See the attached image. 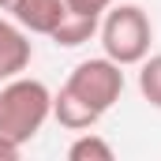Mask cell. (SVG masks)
I'll return each mask as SVG.
<instances>
[{"instance_id":"3957f363","label":"cell","mask_w":161,"mask_h":161,"mask_svg":"<svg viewBox=\"0 0 161 161\" xmlns=\"http://www.w3.org/2000/svg\"><path fill=\"white\" fill-rule=\"evenodd\" d=\"M75 97H82L90 109H97L101 116L120 101L124 94V71L116 60H109V56H97V60H82L79 68L68 75L64 82Z\"/></svg>"},{"instance_id":"ba28073f","label":"cell","mask_w":161,"mask_h":161,"mask_svg":"<svg viewBox=\"0 0 161 161\" xmlns=\"http://www.w3.org/2000/svg\"><path fill=\"white\" fill-rule=\"evenodd\" d=\"M68 158L71 161H113V146L94 131H79V139L68 146Z\"/></svg>"},{"instance_id":"7c38bea8","label":"cell","mask_w":161,"mask_h":161,"mask_svg":"<svg viewBox=\"0 0 161 161\" xmlns=\"http://www.w3.org/2000/svg\"><path fill=\"white\" fill-rule=\"evenodd\" d=\"M8 4H11V0H0V8H8Z\"/></svg>"},{"instance_id":"4fadbf2b","label":"cell","mask_w":161,"mask_h":161,"mask_svg":"<svg viewBox=\"0 0 161 161\" xmlns=\"http://www.w3.org/2000/svg\"><path fill=\"white\" fill-rule=\"evenodd\" d=\"M0 82H4V75H0Z\"/></svg>"},{"instance_id":"7a4b0ae2","label":"cell","mask_w":161,"mask_h":161,"mask_svg":"<svg viewBox=\"0 0 161 161\" xmlns=\"http://www.w3.org/2000/svg\"><path fill=\"white\" fill-rule=\"evenodd\" d=\"M97 34H101V49L109 60H116L120 68L127 64H142L150 56V41H154V26H150V15L139 8V4H116L101 15L97 23Z\"/></svg>"},{"instance_id":"6da1fadb","label":"cell","mask_w":161,"mask_h":161,"mask_svg":"<svg viewBox=\"0 0 161 161\" xmlns=\"http://www.w3.org/2000/svg\"><path fill=\"white\" fill-rule=\"evenodd\" d=\"M49 116H53V90L41 79L11 75L0 86V135L26 146L45 127Z\"/></svg>"},{"instance_id":"8fae6325","label":"cell","mask_w":161,"mask_h":161,"mask_svg":"<svg viewBox=\"0 0 161 161\" xmlns=\"http://www.w3.org/2000/svg\"><path fill=\"white\" fill-rule=\"evenodd\" d=\"M19 150H23V146H19L15 139L0 135V161H15V158H19Z\"/></svg>"},{"instance_id":"277c9868","label":"cell","mask_w":161,"mask_h":161,"mask_svg":"<svg viewBox=\"0 0 161 161\" xmlns=\"http://www.w3.org/2000/svg\"><path fill=\"white\" fill-rule=\"evenodd\" d=\"M8 11H11V19H15L23 30L45 34V38H53V30H56V26L64 23V15H68L64 0H11Z\"/></svg>"},{"instance_id":"30bf717a","label":"cell","mask_w":161,"mask_h":161,"mask_svg":"<svg viewBox=\"0 0 161 161\" xmlns=\"http://www.w3.org/2000/svg\"><path fill=\"white\" fill-rule=\"evenodd\" d=\"M64 8H68L71 15H90V19H101V15L113 8V0H64Z\"/></svg>"},{"instance_id":"8992f818","label":"cell","mask_w":161,"mask_h":161,"mask_svg":"<svg viewBox=\"0 0 161 161\" xmlns=\"http://www.w3.org/2000/svg\"><path fill=\"white\" fill-rule=\"evenodd\" d=\"M53 116L60 120V127H68V131H90L94 124L101 120V113L90 109L82 97H75L68 86H60V94H53Z\"/></svg>"},{"instance_id":"52a82bcc","label":"cell","mask_w":161,"mask_h":161,"mask_svg":"<svg viewBox=\"0 0 161 161\" xmlns=\"http://www.w3.org/2000/svg\"><path fill=\"white\" fill-rule=\"evenodd\" d=\"M97 23L101 19H90V15H64V23L53 30V41L60 45V49H75V45H82V41H90L94 34H97Z\"/></svg>"},{"instance_id":"5b68a950","label":"cell","mask_w":161,"mask_h":161,"mask_svg":"<svg viewBox=\"0 0 161 161\" xmlns=\"http://www.w3.org/2000/svg\"><path fill=\"white\" fill-rule=\"evenodd\" d=\"M30 56H34V45H30V38H26V30H23L19 23L0 19V75L11 79V75L26 71Z\"/></svg>"},{"instance_id":"9c48e42d","label":"cell","mask_w":161,"mask_h":161,"mask_svg":"<svg viewBox=\"0 0 161 161\" xmlns=\"http://www.w3.org/2000/svg\"><path fill=\"white\" fill-rule=\"evenodd\" d=\"M139 94L154 109H161V53L142 60V68H139Z\"/></svg>"}]
</instances>
